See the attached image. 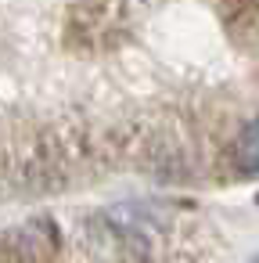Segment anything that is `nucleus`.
<instances>
[{"label": "nucleus", "instance_id": "obj_1", "mask_svg": "<svg viewBox=\"0 0 259 263\" xmlns=\"http://www.w3.org/2000/svg\"><path fill=\"white\" fill-rule=\"evenodd\" d=\"M58 252L62 231L51 216H33L0 231V263H54Z\"/></svg>", "mask_w": 259, "mask_h": 263}, {"label": "nucleus", "instance_id": "obj_2", "mask_svg": "<svg viewBox=\"0 0 259 263\" xmlns=\"http://www.w3.org/2000/svg\"><path fill=\"white\" fill-rule=\"evenodd\" d=\"M241 137H245V177H252L255 173V123H248L245 130H241Z\"/></svg>", "mask_w": 259, "mask_h": 263}]
</instances>
